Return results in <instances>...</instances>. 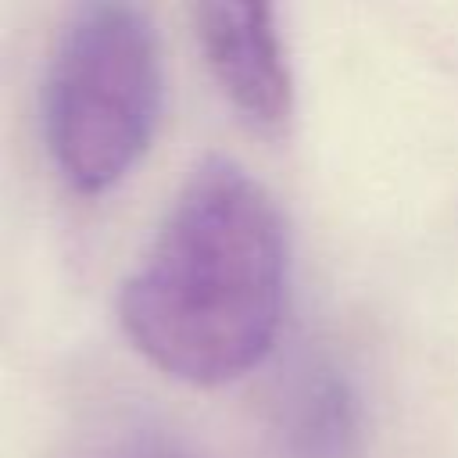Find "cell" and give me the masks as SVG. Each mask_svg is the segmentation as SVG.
<instances>
[{"instance_id": "6da1fadb", "label": "cell", "mask_w": 458, "mask_h": 458, "mask_svg": "<svg viewBox=\"0 0 458 458\" xmlns=\"http://www.w3.org/2000/svg\"><path fill=\"white\" fill-rule=\"evenodd\" d=\"M290 236L276 197L236 161L211 154L182 182L118 318L132 347L172 379L233 383L279 336Z\"/></svg>"}, {"instance_id": "7a4b0ae2", "label": "cell", "mask_w": 458, "mask_h": 458, "mask_svg": "<svg viewBox=\"0 0 458 458\" xmlns=\"http://www.w3.org/2000/svg\"><path fill=\"white\" fill-rule=\"evenodd\" d=\"M161 43L132 4H86L61 29L43 79L50 157L79 193H104L147 154L161 118Z\"/></svg>"}, {"instance_id": "3957f363", "label": "cell", "mask_w": 458, "mask_h": 458, "mask_svg": "<svg viewBox=\"0 0 458 458\" xmlns=\"http://www.w3.org/2000/svg\"><path fill=\"white\" fill-rule=\"evenodd\" d=\"M204 61L229 104L258 129H283L293 114V79L276 11L265 4H200Z\"/></svg>"}, {"instance_id": "277c9868", "label": "cell", "mask_w": 458, "mask_h": 458, "mask_svg": "<svg viewBox=\"0 0 458 458\" xmlns=\"http://www.w3.org/2000/svg\"><path fill=\"white\" fill-rule=\"evenodd\" d=\"M283 458H358L361 411L351 379L326 358L301 361L279 394Z\"/></svg>"}, {"instance_id": "5b68a950", "label": "cell", "mask_w": 458, "mask_h": 458, "mask_svg": "<svg viewBox=\"0 0 458 458\" xmlns=\"http://www.w3.org/2000/svg\"><path fill=\"white\" fill-rule=\"evenodd\" d=\"M79 458H197V454L190 451V444L179 433H172L150 419H143V422L129 419V422L100 433L93 444H86L79 451Z\"/></svg>"}]
</instances>
